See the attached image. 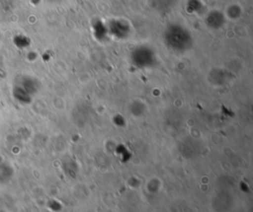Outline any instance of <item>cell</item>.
I'll list each match as a JSON object with an SVG mask.
<instances>
[{"label": "cell", "mask_w": 253, "mask_h": 212, "mask_svg": "<svg viewBox=\"0 0 253 212\" xmlns=\"http://www.w3.org/2000/svg\"><path fill=\"white\" fill-rule=\"evenodd\" d=\"M207 23L211 28H219L223 24V16L219 12H211L207 18Z\"/></svg>", "instance_id": "3957f363"}, {"label": "cell", "mask_w": 253, "mask_h": 212, "mask_svg": "<svg viewBox=\"0 0 253 212\" xmlns=\"http://www.w3.org/2000/svg\"><path fill=\"white\" fill-rule=\"evenodd\" d=\"M13 175V169L6 165V164H1L0 165V182H8Z\"/></svg>", "instance_id": "277c9868"}, {"label": "cell", "mask_w": 253, "mask_h": 212, "mask_svg": "<svg viewBox=\"0 0 253 212\" xmlns=\"http://www.w3.org/2000/svg\"><path fill=\"white\" fill-rule=\"evenodd\" d=\"M165 41L173 47V49L183 50L189 45L191 41V35L188 31L180 26H172L165 32Z\"/></svg>", "instance_id": "6da1fadb"}, {"label": "cell", "mask_w": 253, "mask_h": 212, "mask_svg": "<svg viewBox=\"0 0 253 212\" xmlns=\"http://www.w3.org/2000/svg\"><path fill=\"white\" fill-rule=\"evenodd\" d=\"M129 32V26L126 22L121 20H115L110 23L109 33L117 37H125Z\"/></svg>", "instance_id": "7a4b0ae2"}]
</instances>
